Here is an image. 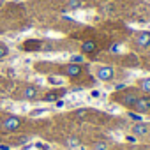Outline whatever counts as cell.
<instances>
[{
    "label": "cell",
    "instance_id": "cell-14",
    "mask_svg": "<svg viewBox=\"0 0 150 150\" xmlns=\"http://www.w3.org/2000/svg\"><path fill=\"white\" fill-rule=\"evenodd\" d=\"M65 145H67L69 148H76V146H80V139H78L76 136H71V138L65 139Z\"/></svg>",
    "mask_w": 150,
    "mask_h": 150
},
{
    "label": "cell",
    "instance_id": "cell-22",
    "mask_svg": "<svg viewBox=\"0 0 150 150\" xmlns=\"http://www.w3.org/2000/svg\"><path fill=\"white\" fill-rule=\"evenodd\" d=\"M87 113H88V110H78V111H76L78 117H83V115H87Z\"/></svg>",
    "mask_w": 150,
    "mask_h": 150
},
{
    "label": "cell",
    "instance_id": "cell-11",
    "mask_svg": "<svg viewBox=\"0 0 150 150\" xmlns=\"http://www.w3.org/2000/svg\"><path fill=\"white\" fill-rule=\"evenodd\" d=\"M138 87H139V90H141L143 94H150V78H143V80H139Z\"/></svg>",
    "mask_w": 150,
    "mask_h": 150
},
{
    "label": "cell",
    "instance_id": "cell-1",
    "mask_svg": "<svg viewBox=\"0 0 150 150\" xmlns=\"http://www.w3.org/2000/svg\"><path fill=\"white\" fill-rule=\"evenodd\" d=\"M96 76H97L99 81L108 83V81H111L115 78V69L111 65H99L97 71H96Z\"/></svg>",
    "mask_w": 150,
    "mask_h": 150
},
{
    "label": "cell",
    "instance_id": "cell-16",
    "mask_svg": "<svg viewBox=\"0 0 150 150\" xmlns=\"http://www.w3.org/2000/svg\"><path fill=\"white\" fill-rule=\"evenodd\" d=\"M92 150H108V145L104 141H96L92 145Z\"/></svg>",
    "mask_w": 150,
    "mask_h": 150
},
{
    "label": "cell",
    "instance_id": "cell-18",
    "mask_svg": "<svg viewBox=\"0 0 150 150\" xmlns=\"http://www.w3.org/2000/svg\"><path fill=\"white\" fill-rule=\"evenodd\" d=\"M48 83H50V85H62L64 81H62L60 78H55V76H50V78H48Z\"/></svg>",
    "mask_w": 150,
    "mask_h": 150
},
{
    "label": "cell",
    "instance_id": "cell-10",
    "mask_svg": "<svg viewBox=\"0 0 150 150\" xmlns=\"http://www.w3.org/2000/svg\"><path fill=\"white\" fill-rule=\"evenodd\" d=\"M97 51V42L96 41H85L83 44H81V53L83 55H90V53H96Z\"/></svg>",
    "mask_w": 150,
    "mask_h": 150
},
{
    "label": "cell",
    "instance_id": "cell-13",
    "mask_svg": "<svg viewBox=\"0 0 150 150\" xmlns=\"http://www.w3.org/2000/svg\"><path fill=\"white\" fill-rule=\"evenodd\" d=\"M81 6H83L81 0H69L67 2V9H71V11H78V9H81Z\"/></svg>",
    "mask_w": 150,
    "mask_h": 150
},
{
    "label": "cell",
    "instance_id": "cell-21",
    "mask_svg": "<svg viewBox=\"0 0 150 150\" xmlns=\"http://www.w3.org/2000/svg\"><path fill=\"white\" fill-rule=\"evenodd\" d=\"M125 141H129V143H136V136H125Z\"/></svg>",
    "mask_w": 150,
    "mask_h": 150
},
{
    "label": "cell",
    "instance_id": "cell-7",
    "mask_svg": "<svg viewBox=\"0 0 150 150\" xmlns=\"http://www.w3.org/2000/svg\"><path fill=\"white\" fill-rule=\"evenodd\" d=\"M64 96H65V90H64V88H60V90H51V92H48V94L42 96V101H44V103H57V101L62 99Z\"/></svg>",
    "mask_w": 150,
    "mask_h": 150
},
{
    "label": "cell",
    "instance_id": "cell-24",
    "mask_svg": "<svg viewBox=\"0 0 150 150\" xmlns=\"http://www.w3.org/2000/svg\"><path fill=\"white\" fill-rule=\"evenodd\" d=\"M110 51H111V53H113V51H118V44H113V46L110 48Z\"/></svg>",
    "mask_w": 150,
    "mask_h": 150
},
{
    "label": "cell",
    "instance_id": "cell-3",
    "mask_svg": "<svg viewBox=\"0 0 150 150\" xmlns=\"http://www.w3.org/2000/svg\"><path fill=\"white\" fill-rule=\"evenodd\" d=\"M81 72H83L81 64H72V62H69V64H65L62 67V74H64V76H67V78H78V76H81Z\"/></svg>",
    "mask_w": 150,
    "mask_h": 150
},
{
    "label": "cell",
    "instance_id": "cell-2",
    "mask_svg": "<svg viewBox=\"0 0 150 150\" xmlns=\"http://www.w3.org/2000/svg\"><path fill=\"white\" fill-rule=\"evenodd\" d=\"M20 125H21V118L16 117V115H7V117L2 120V124H0V127H2L4 131H9V132L18 131Z\"/></svg>",
    "mask_w": 150,
    "mask_h": 150
},
{
    "label": "cell",
    "instance_id": "cell-12",
    "mask_svg": "<svg viewBox=\"0 0 150 150\" xmlns=\"http://www.w3.org/2000/svg\"><path fill=\"white\" fill-rule=\"evenodd\" d=\"M127 117H129L131 120H134V124H136V122H143V115L138 113V111H134V110H127Z\"/></svg>",
    "mask_w": 150,
    "mask_h": 150
},
{
    "label": "cell",
    "instance_id": "cell-23",
    "mask_svg": "<svg viewBox=\"0 0 150 150\" xmlns=\"http://www.w3.org/2000/svg\"><path fill=\"white\" fill-rule=\"evenodd\" d=\"M90 96H92V97H101V92H99V90H92Z\"/></svg>",
    "mask_w": 150,
    "mask_h": 150
},
{
    "label": "cell",
    "instance_id": "cell-5",
    "mask_svg": "<svg viewBox=\"0 0 150 150\" xmlns=\"http://www.w3.org/2000/svg\"><path fill=\"white\" fill-rule=\"evenodd\" d=\"M138 94H134V92H125V94H122L120 97H118V103L124 106V108H127V110H132L134 108V104H136V101H138Z\"/></svg>",
    "mask_w": 150,
    "mask_h": 150
},
{
    "label": "cell",
    "instance_id": "cell-17",
    "mask_svg": "<svg viewBox=\"0 0 150 150\" xmlns=\"http://www.w3.org/2000/svg\"><path fill=\"white\" fill-rule=\"evenodd\" d=\"M85 58H83V55H71V62L72 64H81Z\"/></svg>",
    "mask_w": 150,
    "mask_h": 150
},
{
    "label": "cell",
    "instance_id": "cell-25",
    "mask_svg": "<svg viewBox=\"0 0 150 150\" xmlns=\"http://www.w3.org/2000/svg\"><path fill=\"white\" fill-rule=\"evenodd\" d=\"M0 150H9V145H0Z\"/></svg>",
    "mask_w": 150,
    "mask_h": 150
},
{
    "label": "cell",
    "instance_id": "cell-4",
    "mask_svg": "<svg viewBox=\"0 0 150 150\" xmlns=\"http://www.w3.org/2000/svg\"><path fill=\"white\" fill-rule=\"evenodd\" d=\"M132 110L138 111V113H141V115L150 113V94H143V96H139Z\"/></svg>",
    "mask_w": 150,
    "mask_h": 150
},
{
    "label": "cell",
    "instance_id": "cell-19",
    "mask_svg": "<svg viewBox=\"0 0 150 150\" xmlns=\"http://www.w3.org/2000/svg\"><path fill=\"white\" fill-rule=\"evenodd\" d=\"M48 110L46 108H39V110H34V111H30V117H39V115H44Z\"/></svg>",
    "mask_w": 150,
    "mask_h": 150
},
{
    "label": "cell",
    "instance_id": "cell-20",
    "mask_svg": "<svg viewBox=\"0 0 150 150\" xmlns=\"http://www.w3.org/2000/svg\"><path fill=\"white\" fill-rule=\"evenodd\" d=\"M35 146L39 150H50V145H46V143H35Z\"/></svg>",
    "mask_w": 150,
    "mask_h": 150
},
{
    "label": "cell",
    "instance_id": "cell-8",
    "mask_svg": "<svg viewBox=\"0 0 150 150\" xmlns=\"http://www.w3.org/2000/svg\"><path fill=\"white\" fill-rule=\"evenodd\" d=\"M136 44L141 48H148L150 46V30H141L136 34Z\"/></svg>",
    "mask_w": 150,
    "mask_h": 150
},
{
    "label": "cell",
    "instance_id": "cell-6",
    "mask_svg": "<svg viewBox=\"0 0 150 150\" xmlns=\"http://www.w3.org/2000/svg\"><path fill=\"white\" fill-rule=\"evenodd\" d=\"M39 94H41L39 87H35V85H27V87L23 88V92H21V97H23V99H28V101H34V99L39 97Z\"/></svg>",
    "mask_w": 150,
    "mask_h": 150
},
{
    "label": "cell",
    "instance_id": "cell-9",
    "mask_svg": "<svg viewBox=\"0 0 150 150\" xmlns=\"http://www.w3.org/2000/svg\"><path fill=\"white\" fill-rule=\"evenodd\" d=\"M131 131H132V134H134V136H145V134H148L150 125H148V124H145V122H136V124L131 127Z\"/></svg>",
    "mask_w": 150,
    "mask_h": 150
},
{
    "label": "cell",
    "instance_id": "cell-15",
    "mask_svg": "<svg viewBox=\"0 0 150 150\" xmlns=\"http://www.w3.org/2000/svg\"><path fill=\"white\" fill-rule=\"evenodd\" d=\"M9 55V46L4 44V42H0V58H6Z\"/></svg>",
    "mask_w": 150,
    "mask_h": 150
}]
</instances>
